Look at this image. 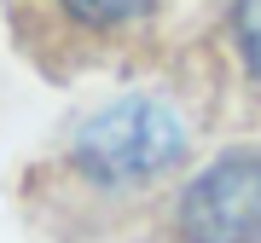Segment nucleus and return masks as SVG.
Returning <instances> with one entry per match:
<instances>
[{
	"mask_svg": "<svg viewBox=\"0 0 261 243\" xmlns=\"http://www.w3.org/2000/svg\"><path fill=\"white\" fill-rule=\"evenodd\" d=\"M186 243H261V150H232L180 197Z\"/></svg>",
	"mask_w": 261,
	"mask_h": 243,
	"instance_id": "obj_2",
	"label": "nucleus"
},
{
	"mask_svg": "<svg viewBox=\"0 0 261 243\" xmlns=\"http://www.w3.org/2000/svg\"><path fill=\"white\" fill-rule=\"evenodd\" d=\"M75 23H93V29H116V23H134L140 12H151V0H58Z\"/></svg>",
	"mask_w": 261,
	"mask_h": 243,
	"instance_id": "obj_3",
	"label": "nucleus"
},
{
	"mask_svg": "<svg viewBox=\"0 0 261 243\" xmlns=\"http://www.w3.org/2000/svg\"><path fill=\"white\" fill-rule=\"evenodd\" d=\"M186 150V133L168 104L157 99H122L111 110L87 116L75 133V162L93 179H151Z\"/></svg>",
	"mask_w": 261,
	"mask_h": 243,
	"instance_id": "obj_1",
	"label": "nucleus"
},
{
	"mask_svg": "<svg viewBox=\"0 0 261 243\" xmlns=\"http://www.w3.org/2000/svg\"><path fill=\"white\" fill-rule=\"evenodd\" d=\"M232 41H238V58L250 64V75H261V0L232 6Z\"/></svg>",
	"mask_w": 261,
	"mask_h": 243,
	"instance_id": "obj_4",
	"label": "nucleus"
}]
</instances>
